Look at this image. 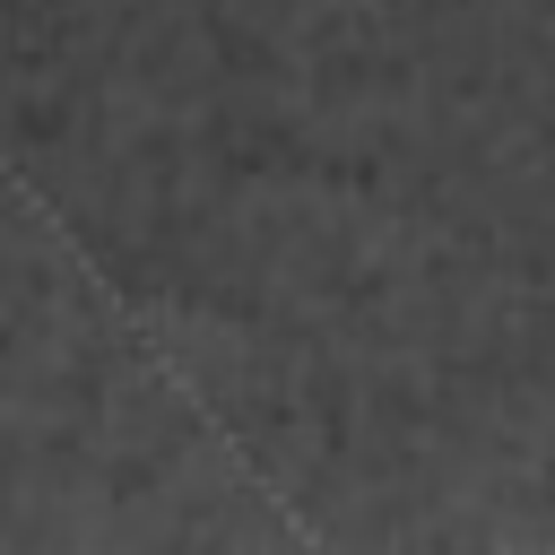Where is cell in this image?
Wrapping results in <instances>:
<instances>
[]
</instances>
